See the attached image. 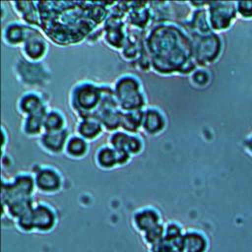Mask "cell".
<instances>
[{
  "mask_svg": "<svg viewBox=\"0 0 252 252\" xmlns=\"http://www.w3.org/2000/svg\"><path fill=\"white\" fill-rule=\"evenodd\" d=\"M61 123H62V120H61V117L56 114V113H50L47 117H46V121H45V127L46 129L48 130H57L59 129L61 126Z\"/></svg>",
  "mask_w": 252,
  "mask_h": 252,
  "instance_id": "5bb4252c",
  "label": "cell"
},
{
  "mask_svg": "<svg viewBox=\"0 0 252 252\" xmlns=\"http://www.w3.org/2000/svg\"><path fill=\"white\" fill-rule=\"evenodd\" d=\"M56 217L54 212L46 205H37L17 220L18 226L25 232H49L55 226Z\"/></svg>",
  "mask_w": 252,
  "mask_h": 252,
  "instance_id": "6da1fadb",
  "label": "cell"
},
{
  "mask_svg": "<svg viewBox=\"0 0 252 252\" xmlns=\"http://www.w3.org/2000/svg\"><path fill=\"white\" fill-rule=\"evenodd\" d=\"M208 248L209 241L206 235L199 231H187L181 238L182 252H207Z\"/></svg>",
  "mask_w": 252,
  "mask_h": 252,
  "instance_id": "5b68a950",
  "label": "cell"
},
{
  "mask_svg": "<svg viewBox=\"0 0 252 252\" xmlns=\"http://www.w3.org/2000/svg\"><path fill=\"white\" fill-rule=\"evenodd\" d=\"M216 7L211 9V25L216 30H224L232 22L235 11L231 3H215Z\"/></svg>",
  "mask_w": 252,
  "mask_h": 252,
  "instance_id": "3957f363",
  "label": "cell"
},
{
  "mask_svg": "<svg viewBox=\"0 0 252 252\" xmlns=\"http://www.w3.org/2000/svg\"><path fill=\"white\" fill-rule=\"evenodd\" d=\"M162 119L159 116V114L157 111L149 110L146 114L145 117V122H144V127L149 131V132H157L162 127Z\"/></svg>",
  "mask_w": 252,
  "mask_h": 252,
  "instance_id": "ba28073f",
  "label": "cell"
},
{
  "mask_svg": "<svg viewBox=\"0 0 252 252\" xmlns=\"http://www.w3.org/2000/svg\"><path fill=\"white\" fill-rule=\"evenodd\" d=\"M238 7L236 8L239 15L244 19H252V2H240L237 3Z\"/></svg>",
  "mask_w": 252,
  "mask_h": 252,
  "instance_id": "9a60e30c",
  "label": "cell"
},
{
  "mask_svg": "<svg viewBox=\"0 0 252 252\" xmlns=\"http://www.w3.org/2000/svg\"><path fill=\"white\" fill-rule=\"evenodd\" d=\"M117 95L124 107L135 108L141 105L142 96L138 93V85L131 78L120 81L117 85Z\"/></svg>",
  "mask_w": 252,
  "mask_h": 252,
  "instance_id": "7a4b0ae2",
  "label": "cell"
},
{
  "mask_svg": "<svg viewBox=\"0 0 252 252\" xmlns=\"http://www.w3.org/2000/svg\"><path fill=\"white\" fill-rule=\"evenodd\" d=\"M98 158L100 160V163L103 164V166H112L116 161L113 152L110 151L109 149H104V151H101L98 156Z\"/></svg>",
  "mask_w": 252,
  "mask_h": 252,
  "instance_id": "4fadbf2b",
  "label": "cell"
},
{
  "mask_svg": "<svg viewBox=\"0 0 252 252\" xmlns=\"http://www.w3.org/2000/svg\"><path fill=\"white\" fill-rule=\"evenodd\" d=\"M36 186L43 192H54L60 188L61 181L59 176L50 169H43L36 176Z\"/></svg>",
  "mask_w": 252,
  "mask_h": 252,
  "instance_id": "8992f818",
  "label": "cell"
},
{
  "mask_svg": "<svg viewBox=\"0 0 252 252\" xmlns=\"http://www.w3.org/2000/svg\"><path fill=\"white\" fill-rule=\"evenodd\" d=\"M86 150V143L79 139V138H73L70 140L68 144V152L74 156H80L82 155Z\"/></svg>",
  "mask_w": 252,
  "mask_h": 252,
  "instance_id": "30bf717a",
  "label": "cell"
},
{
  "mask_svg": "<svg viewBox=\"0 0 252 252\" xmlns=\"http://www.w3.org/2000/svg\"><path fill=\"white\" fill-rule=\"evenodd\" d=\"M83 136L91 138L95 136L99 132V127L94 122H84L80 129Z\"/></svg>",
  "mask_w": 252,
  "mask_h": 252,
  "instance_id": "7c38bea8",
  "label": "cell"
},
{
  "mask_svg": "<svg viewBox=\"0 0 252 252\" xmlns=\"http://www.w3.org/2000/svg\"><path fill=\"white\" fill-rule=\"evenodd\" d=\"M64 137H65V134L63 132H60L58 134H48L46 136V140H45V144L47 147L51 148V149H59L61 148L62 146V143H59L57 141H60V142H63L64 141Z\"/></svg>",
  "mask_w": 252,
  "mask_h": 252,
  "instance_id": "8fae6325",
  "label": "cell"
},
{
  "mask_svg": "<svg viewBox=\"0 0 252 252\" xmlns=\"http://www.w3.org/2000/svg\"><path fill=\"white\" fill-rule=\"evenodd\" d=\"M43 50H44V45L42 44V42L40 40H37L34 38H32L31 41H29L26 45L27 53L32 58L39 57L42 54Z\"/></svg>",
  "mask_w": 252,
  "mask_h": 252,
  "instance_id": "9c48e42d",
  "label": "cell"
},
{
  "mask_svg": "<svg viewBox=\"0 0 252 252\" xmlns=\"http://www.w3.org/2000/svg\"><path fill=\"white\" fill-rule=\"evenodd\" d=\"M160 218L158 213L153 209H144L134 216V224L136 229L141 233L146 234L147 232L160 226Z\"/></svg>",
  "mask_w": 252,
  "mask_h": 252,
  "instance_id": "277c9868",
  "label": "cell"
},
{
  "mask_svg": "<svg viewBox=\"0 0 252 252\" xmlns=\"http://www.w3.org/2000/svg\"><path fill=\"white\" fill-rule=\"evenodd\" d=\"M78 102L80 107L89 109L98 100V91L94 86H84L78 90Z\"/></svg>",
  "mask_w": 252,
  "mask_h": 252,
  "instance_id": "52a82bcc",
  "label": "cell"
}]
</instances>
